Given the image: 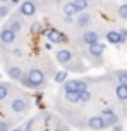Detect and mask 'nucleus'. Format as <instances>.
<instances>
[{"label": "nucleus", "instance_id": "f257e3e1", "mask_svg": "<svg viewBox=\"0 0 127 131\" xmlns=\"http://www.w3.org/2000/svg\"><path fill=\"white\" fill-rule=\"evenodd\" d=\"M19 81L29 90H41L47 86V74L38 67H29L22 72V78Z\"/></svg>", "mask_w": 127, "mask_h": 131}, {"label": "nucleus", "instance_id": "f03ea898", "mask_svg": "<svg viewBox=\"0 0 127 131\" xmlns=\"http://www.w3.org/2000/svg\"><path fill=\"white\" fill-rule=\"evenodd\" d=\"M9 109L12 114H17V116H24L29 109H31V102H29V98L24 95V93L17 92V95L10 100V104H9Z\"/></svg>", "mask_w": 127, "mask_h": 131}, {"label": "nucleus", "instance_id": "7ed1b4c3", "mask_svg": "<svg viewBox=\"0 0 127 131\" xmlns=\"http://www.w3.org/2000/svg\"><path fill=\"white\" fill-rule=\"evenodd\" d=\"M105 43H101V41H98V43H93V45L86 47V59L91 60L96 67L98 66H101V59H103V53H105Z\"/></svg>", "mask_w": 127, "mask_h": 131}, {"label": "nucleus", "instance_id": "20e7f679", "mask_svg": "<svg viewBox=\"0 0 127 131\" xmlns=\"http://www.w3.org/2000/svg\"><path fill=\"white\" fill-rule=\"evenodd\" d=\"M45 38L52 43V45H64V43H67L69 41V38H67V35H64V33L60 31V29H57V28H45Z\"/></svg>", "mask_w": 127, "mask_h": 131}, {"label": "nucleus", "instance_id": "39448f33", "mask_svg": "<svg viewBox=\"0 0 127 131\" xmlns=\"http://www.w3.org/2000/svg\"><path fill=\"white\" fill-rule=\"evenodd\" d=\"M64 92H84L89 90V81L88 79H67L65 83H62Z\"/></svg>", "mask_w": 127, "mask_h": 131}, {"label": "nucleus", "instance_id": "423d86ee", "mask_svg": "<svg viewBox=\"0 0 127 131\" xmlns=\"http://www.w3.org/2000/svg\"><path fill=\"white\" fill-rule=\"evenodd\" d=\"M17 12L22 16V17H33L38 12V4L36 0H22L19 4V10Z\"/></svg>", "mask_w": 127, "mask_h": 131}, {"label": "nucleus", "instance_id": "0eeeda50", "mask_svg": "<svg viewBox=\"0 0 127 131\" xmlns=\"http://www.w3.org/2000/svg\"><path fill=\"white\" fill-rule=\"evenodd\" d=\"M98 41H100V35L96 31H93V29H84L77 36V43L84 45V47H89V45H93V43H98Z\"/></svg>", "mask_w": 127, "mask_h": 131}, {"label": "nucleus", "instance_id": "6e6552de", "mask_svg": "<svg viewBox=\"0 0 127 131\" xmlns=\"http://www.w3.org/2000/svg\"><path fill=\"white\" fill-rule=\"evenodd\" d=\"M16 40H17V35L10 29L9 26H4L0 28V45L2 47H10L16 43Z\"/></svg>", "mask_w": 127, "mask_h": 131}, {"label": "nucleus", "instance_id": "1a4fd4ad", "mask_svg": "<svg viewBox=\"0 0 127 131\" xmlns=\"http://www.w3.org/2000/svg\"><path fill=\"white\" fill-rule=\"evenodd\" d=\"M76 57H77L76 52H72L70 48H60V50L55 52V60H57L60 66H67L69 62H72Z\"/></svg>", "mask_w": 127, "mask_h": 131}, {"label": "nucleus", "instance_id": "9d476101", "mask_svg": "<svg viewBox=\"0 0 127 131\" xmlns=\"http://www.w3.org/2000/svg\"><path fill=\"white\" fill-rule=\"evenodd\" d=\"M100 116L103 117V121H105V129L107 128H112L114 124H117L120 119H119V116L115 114L114 109H110V107H105V109H101Z\"/></svg>", "mask_w": 127, "mask_h": 131}, {"label": "nucleus", "instance_id": "9b49d317", "mask_svg": "<svg viewBox=\"0 0 127 131\" xmlns=\"http://www.w3.org/2000/svg\"><path fill=\"white\" fill-rule=\"evenodd\" d=\"M5 26H9L14 33H16V35H19V33L22 31V28H24V23H22V16H21L19 12H17V14H12V16L9 17V21H7Z\"/></svg>", "mask_w": 127, "mask_h": 131}, {"label": "nucleus", "instance_id": "f8f14e48", "mask_svg": "<svg viewBox=\"0 0 127 131\" xmlns=\"http://www.w3.org/2000/svg\"><path fill=\"white\" fill-rule=\"evenodd\" d=\"M5 72L7 76L12 79V81H19L21 78H22V67H21L19 64H7L5 66Z\"/></svg>", "mask_w": 127, "mask_h": 131}, {"label": "nucleus", "instance_id": "ddd939ff", "mask_svg": "<svg viewBox=\"0 0 127 131\" xmlns=\"http://www.w3.org/2000/svg\"><path fill=\"white\" fill-rule=\"evenodd\" d=\"M86 128H89L93 131H101V129H105V121H103V117L100 114L98 116H91L86 121Z\"/></svg>", "mask_w": 127, "mask_h": 131}, {"label": "nucleus", "instance_id": "4468645a", "mask_svg": "<svg viewBox=\"0 0 127 131\" xmlns=\"http://www.w3.org/2000/svg\"><path fill=\"white\" fill-rule=\"evenodd\" d=\"M105 40H107L110 45H122V43H125V38H124L117 29H110V31H107L105 33Z\"/></svg>", "mask_w": 127, "mask_h": 131}, {"label": "nucleus", "instance_id": "2eb2a0df", "mask_svg": "<svg viewBox=\"0 0 127 131\" xmlns=\"http://www.w3.org/2000/svg\"><path fill=\"white\" fill-rule=\"evenodd\" d=\"M91 14H88V12H79V16H77V19H76V26L79 28V29H86V28L91 26Z\"/></svg>", "mask_w": 127, "mask_h": 131}, {"label": "nucleus", "instance_id": "dca6fc26", "mask_svg": "<svg viewBox=\"0 0 127 131\" xmlns=\"http://www.w3.org/2000/svg\"><path fill=\"white\" fill-rule=\"evenodd\" d=\"M12 85L10 83H7V81H0V104L2 102H5L7 98L12 95Z\"/></svg>", "mask_w": 127, "mask_h": 131}, {"label": "nucleus", "instance_id": "f3484780", "mask_svg": "<svg viewBox=\"0 0 127 131\" xmlns=\"http://www.w3.org/2000/svg\"><path fill=\"white\" fill-rule=\"evenodd\" d=\"M65 67V71H72V72H82L86 67H84V64L81 62L79 57H76V59L72 60V62H69L67 66H64Z\"/></svg>", "mask_w": 127, "mask_h": 131}, {"label": "nucleus", "instance_id": "a211bd4d", "mask_svg": "<svg viewBox=\"0 0 127 131\" xmlns=\"http://www.w3.org/2000/svg\"><path fill=\"white\" fill-rule=\"evenodd\" d=\"M115 97L120 102H127V85L117 83V86H115Z\"/></svg>", "mask_w": 127, "mask_h": 131}, {"label": "nucleus", "instance_id": "6ab92c4d", "mask_svg": "<svg viewBox=\"0 0 127 131\" xmlns=\"http://www.w3.org/2000/svg\"><path fill=\"white\" fill-rule=\"evenodd\" d=\"M62 12H64V16H76V14H79V10H77V7L74 5V2H65L64 5H62Z\"/></svg>", "mask_w": 127, "mask_h": 131}, {"label": "nucleus", "instance_id": "aec40b11", "mask_svg": "<svg viewBox=\"0 0 127 131\" xmlns=\"http://www.w3.org/2000/svg\"><path fill=\"white\" fill-rule=\"evenodd\" d=\"M29 33L33 35V36H43V33H45V26H43V23H33L31 28H29Z\"/></svg>", "mask_w": 127, "mask_h": 131}, {"label": "nucleus", "instance_id": "412c9836", "mask_svg": "<svg viewBox=\"0 0 127 131\" xmlns=\"http://www.w3.org/2000/svg\"><path fill=\"white\" fill-rule=\"evenodd\" d=\"M65 93V100L70 104H77L81 102V92H64Z\"/></svg>", "mask_w": 127, "mask_h": 131}, {"label": "nucleus", "instance_id": "4be33fe9", "mask_svg": "<svg viewBox=\"0 0 127 131\" xmlns=\"http://www.w3.org/2000/svg\"><path fill=\"white\" fill-rule=\"evenodd\" d=\"M67 76H69V71H65V69H62V71H57L53 74V81L55 83H65L67 81Z\"/></svg>", "mask_w": 127, "mask_h": 131}, {"label": "nucleus", "instance_id": "5701e85b", "mask_svg": "<svg viewBox=\"0 0 127 131\" xmlns=\"http://www.w3.org/2000/svg\"><path fill=\"white\" fill-rule=\"evenodd\" d=\"M74 5L77 7V10L79 12H84V10H88V7H89V0H72Z\"/></svg>", "mask_w": 127, "mask_h": 131}, {"label": "nucleus", "instance_id": "b1692460", "mask_svg": "<svg viewBox=\"0 0 127 131\" xmlns=\"http://www.w3.org/2000/svg\"><path fill=\"white\" fill-rule=\"evenodd\" d=\"M115 78H117L119 83L127 85V69H124V71H115Z\"/></svg>", "mask_w": 127, "mask_h": 131}, {"label": "nucleus", "instance_id": "393cba45", "mask_svg": "<svg viewBox=\"0 0 127 131\" xmlns=\"http://www.w3.org/2000/svg\"><path fill=\"white\" fill-rule=\"evenodd\" d=\"M10 14V5L9 4H0V19H5Z\"/></svg>", "mask_w": 127, "mask_h": 131}, {"label": "nucleus", "instance_id": "a878e982", "mask_svg": "<svg viewBox=\"0 0 127 131\" xmlns=\"http://www.w3.org/2000/svg\"><path fill=\"white\" fill-rule=\"evenodd\" d=\"M91 97H93L91 90H84V92H81V102H82V104H88V102L91 100Z\"/></svg>", "mask_w": 127, "mask_h": 131}, {"label": "nucleus", "instance_id": "bb28decb", "mask_svg": "<svg viewBox=\"0 0 127 131\" xmlns=\"http://www.w3.org/2000/svg\"><path fill=\"white\" fill-rule=\"evenodd\" d=\"M12 129V121H0V131Z\"/></svg>", "mask_w": 127, "mask_h": 131}, {"label": "nucleus", "instance_id": "cd10ccee", "mask_svg": "<svg viewBox=\"0 0 127 131\" xmlns=\"http://www.w3.org/2000/svg\"><path fill=\"white\" fill-rule=\"evenodd\" d=\"M119 17L120 19H127V4L119 7Z\"/></svg>", "mask_w": 127, "mask_h": 131}, {"label": "nucleus", "instance_id": "c85d7f7f", "mask_svg": "<svg viewBox=\"0 0 127 131\" xmlns=\"http://www.w3.org/2000/svg\"><path fill=\"white\" fill-rule=\"evenodd\" d=\"M112 128H114V131H122V124H120V123H117V124H114Z\"/></svg>", "mask_w": 127, "mask_h": 131}, {"label": "nucleus", "instance_id": "c756f323", "mask_svg": "<svg viewBox=\"0 0 127 131\" xmlns=\"http://www.w3.org/2000/svg\"><path fill=\"white\" fill-rule=\"evenodd\" d=\"M21 4V0H10V2H9V5H19Z\"/></svg>", "mask_w": 127, "mask_h": 131}, {"label": "nucleus", "instance_id": "7c9ffc66", "mask_svg": "<svg viewBox=\"0 0 127 131\" xmlns=\"http://www.w3.org/2000/svg\"><path fill=\"white\" fill-rule=\"evenodd\" d=\"M9 131H24V128L22 126H17V128H12V129H9Z\"/></svg>", "mask_w": 127, "mask_h": 131}, {"label": "nucleus", "instance_id": "2f4dec72", "mask_svg": "<svg viewBox=\"0 0 127 131\" xmlns=\"http://www.w3.org/2000/svg\"><path fill=\"white\" fill-rule=\"evenodd\" d=\"M52 131H67L65 128H60V126H59V128H55V129H52Z\"/></svg>", "mask_w": 127, "mask_h": 131}, {"label": "nucleus", "instance_id": "473e14b6", "mask_svg": "<svg viewBox=\"0 0 127 131\" xmlns=\"http://www.w3.org/2000/svg\"><path fill=\"white\" fill-rule=\"evenodd\" d=\"M10 0H0V4H9Z\"/></svg>", "mask_w": 127, "mask_h": 131}, {"label": "nucleus", "instance_id": "72a5a7b5", "mask_svg": "<svg viewBox=\"0 0 127 131\" xmlns=\"http://www.w3.org/2000/svg\"><path fill=\"white\" fill-rule=\"evenodd\" d=\"M21 2H22V0H21Z\"/></svg>", "mask_w": 127, "mask_h": 131}]
</instances>
